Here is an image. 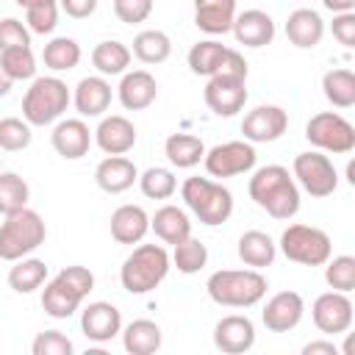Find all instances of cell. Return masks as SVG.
<instances>
[{
  "label": "cell",
  "mask_w": 355,
  "mask_h": 355,
  "mask_svg": "<svg viewBox=\"0 0 355 355\" xmlns=\"http://www.w3.org/2000/svg\"><path fill=\"white\" fill-rule=\"evenodd\" d=\"M247 189H250V200L261 211H266L272 219H291L300 211L297 180L280 164H269V166L255 169Z\"/></svg>",
  "instance_id": "6da1fadb"
},
{
  "label": "cell",
  "mask_w": 355,
  "mask_h": 355,
  "mask_svg": "<svg viewBox=\"0 0 355 355\" xmlns=\"http://www.w3.org/2000/svg\"><path fill=\"white\" fill-rule=\"evenodd\" d=\"M92 288H94L92 269H86L80 263L64 266L53 280H44L42 308L50 319H69L83 305V300L89 297Z\"/></svg>",
  "instance_id": "7a4b0ae2"
},
{
  "label": "cell",
  "mask_w": 355,
  "mask_h": 355,
  "mask_svg": "<svg viewBox=\"0 0 355 355\" xmlns=\"http://www.w3.org/2000/svg\"><path fill=\"white\" fill-rule=\"evenodd\" d=\"M266 288L261 269H219L205 283L208 297L225 308H252L263 300Z\"/></svg>",
  "instance_id": "3957f363"
},
{
  "label": "cell",
  "mask_w": 355,
  "mask_h": 355,
  "mask_svg": "<svg viewBox=\"0 0 355 355\" xmlns=\"http://www.w3.org/2000/svg\"><path fill=\"white\" fill-rule=\"evenodd\" d=\"M172 269V258L161 244H139L122 261L119 283L128 294H150L164 283Z\"/></svg>",
  "instance_id": "277c9868"
},
{
  "label": "cell",
  "mask_w": 355,
  "mask_h": 355,
  "mask_svg": "<svg viewBox=\"0 0 355 355\" xmlns=\"http://www.w3.org/2000/svg\"><path fill=\"white\" fill-rule=\"evenodd\" d=\"M69 103H72V94L61 78H55V75L33 78L31 89L22 97V119L36 128L53 125L64 116Z\"/></svg>",
  "instance_id": "5b68a950"
},
{
  "label": "cell",
  "mask_w": 355,
  "mask_h": 355,
  "mask_svg": "<svg viewBox=\"0 0 355 355\" xmlns=\"http://www.w3.org/2000/svg\"><path fill=\"white\" fill-rule=\"evenodd\" d=\"M180 197L186 202V208L208 227H216L222 222L230 219L233 214V194L230 189H225L222 183L211 180V178H186L180 186Z\"/></svg>",
  "instance_id": "8992f818"
},
{
  "label": "cell",
  "mask_w": 355,
  "mask_h": 355,
  "mask_svg": "<svg viewBox=\"0 0 355 355\" xmlns=\"http://www.w3.org/2000/svg\"><path fill=\"white\" fill-rule=\"evenodd\" d=\"M47 239V227L44 219L31 211L28 205L6 214L3 225H0V258L3 261H19L25 255H31L36 247H42Z\"/></svg>",
  "instance_id": "52a82bcc"
},
{
  "label": "cell",
  "mask_w": 355,
  "mask_h": 355,
  "mask_svg": "<svg viewBox=\"0 0 355 355\" xmlns=\"http://www.w3.org/2000/svg\"><path fill=\"white\" fill-rule=\"evenodd\" d=\"M280 252L302 266H322L333 255V241L322 227L313 225H288L280 236Z\"/></svg>",
  "instance_id": "ba28073f"
},
{
  "label": "cell",
  "mask_w": 355,
  "mask_h": 355,
  "mask_svg": "<svg viewBox=\"0 0 355 355\" xmlns=\"http://www.w3.org/2000/svg\"><path fill=\"white\" fill-rule=\"evenodd\" d=\"M305 139L322 150V153H333V155H347L355 150V128L349 119H344L336 111H319L308 119L305 125Z\"/></svg>",
  "instance_id": "9c48e42d"
},
{
  "label": "cell",
  "mask_w": 355,
  "mask_h": 355,
  "mask_svg": "<svg viewBox=\"0 0 355 355\" xmlns=\"http://www.w3.org/2000/svg\"><path fill=\"white\" fill-rule=\"evenodd\" d=\"M291 175L297 178V183L316 200L330 197L338 189V172L333 166V161L322 153V150H311V153H300L291 164Z\"/></svg>",
  "instance_id": "30bf717a"
},
{
  "label": "cell",
  "mask_w": 355,
  "mask_h": 355,
  "mask_svg": "<svg viewBox=\"0 0 355 355\" xmlns=\"http://www.w3.org/2000/svg\"><path fill=\"white\" fill-rule=\"evenodd\" d=\"M255 161H258L255 147H252L247 139L216 144V147L205 150V155H202L205 172H208L211 178H236V175H247V172L255 166Z\"/></svg>",
  "instance_id": "8fae6325"
},
{
  "label": "cell",
  "mask_w": 355,
  "mask_h": 355,
  "mask_svg": "<svg viewBox=\"0 0 355 355\" xmlns=\"http://www.w3.org/2000/svg\"><path fill=\"white\" fill-rule=\"evenodd\" d=\"M311 316L319 333L324 336H338L347 333L352 327L355 311H352V300L344 291H324L313 300L311 305Z\"/></svg>",
  "instance_id": "7c38bea8"
},
{
  "label": "cell",
  "mask_w": 355,
  "mask_h": 355,
  "mask_svg": "<svg viewBox=\"0 0 355 355\" xmlns=\"http://www.w3.org/2000/svg\"><path fill=\"white\" fill-rule=\"evenodd\" d=\"M202 97H205V105L216 116H236L247 103V80L227 78V75H211Z\"/></svg>",
  "instance_id": "4fadbf2b"
},
{
  "label": "cell",
  "mask_w": 355,
  "mask_h": 355,
  "mask_svg": "<svg viewBox=\"0 0 355 355\" xmlns=\"http://www.w3.org/2000/svg\"><path fill=\"white\" fill-rule=\"evenodd\" d=\"M288 128V114L280 105H255L241 119V133L250 144L277 141Z\"/></svg>",
  "instance_id": "5bb4252c"
},
{
  "label": "cell",
  "mask_w": 355,
  "mask_h": 355,
  "mask_svg": "<svg viewBox=\"0 0 355 355\" xmlns=\"http://www.w3.org/2000/svg\"><path fill=\"white\" fill-rule=\"evenodd\" d=\"M305 316V300L297 291H277L266 300L261 311V322L269 333H288Z\"/></svg>",
  "instance_id": "9a60e30c"
},
{
  "label": "cell",
  "mask_w": 355,
  "mask_h": 355,
  "mask_svg": "<svg viewBox=\"0 0 355 355\" xmlns=\"http://www.w3.org/2000/svg\"><path fill=\"white\" fill-rule=\"evenodd\" d=\"M255 344V324L250 316L241 313H230L222 316L214 327V347L225 355H241L250 352Z\"/></svg>",
  "instance_id": "2e32d148"
},
{
  "label": "cell",
  "mask_w": 355,
  "mask_h": 355,
  "mask_svg": "<svg viewBox=\"0 0 355 355\" xmlns=\"http://www.w3.org/2000/svg\"><path fill=\"white\" fill-rule=\"evenodd\" d=\"M80 330L89 341L105 344V341H111L114 336L122 333V313H119L116 305H111L105 300L89 302L80 313Z\"/></svg>",
  "instance_id": "e0dca14e"
},
{
  "label": "cell",
  "mask_w": 355,
  "mask_h": 355,
  "mask_svg": "<svg viewBox=\"0 0 355 355\" xmlns=\"http://www.w3.org/2000/svg\"><path fill=\"white\" fill-rule=\"evenodd\" d=\"M230 31H233L239 44L258 50V47L272 44V39H275V19L266 11H261V8H247V11L236 14Z\"/></svg>",
  "instance_id": "ac0fdd59"
},
{
  "label": "cell",
  "mask_w": 355,
  "mask_h": 355,
  "mask_svg": "<svg viewBox=\"0 0 355 355\" xmlns=\"http://www.w3.org/2000/svg\"><path fill=\"white\" fill-rule=\"evenodd\" d=\"M94 141L105 155H125L136 144V128L128 116L111 114V116L100 119V125L94 130Z\"/></svg>",
  "instance_id": "d6986e66"
},
{
  "label": "cell",
  "mask_w": 355,
  "mask_h": 355,
  "mask_svg": "<svg viewBox=\"0 0 355 355\" xmlns=\"http://www.w3.org/2000/svg\"><path fill=\"white\" fill-rule=\"evenodd\" d=\"M50 141H53V150L61 158L78 161L92 147V130L83 119H58L53 133H50Z\"/></svg>",
  "instance_id": "ffe728a7"
},
{
  "label": "cell",
  "mask_w": 355,
  "mask_h": 355,
  "mask_svg": "<svg viewBox=\"0 0 355 355\" xmlns=\"http://www.w3.org/2000/svg\"><path fill=\"white\" fill-rule=\"evenodd\" d=\"M116 94H119L122 108H128V111H144V108H150L155 103L158 83H155V78L147 69L122 72V80H119Z\"/></svg>",
  "instance_id": "44dd1931"
},
{
  "label": "cell",
  "mask_w": 355,
  "mask_h": 355,
  "mask_svg": "<svg viewBox=\"0 0 355 355\" xmlns=\"http://www.w3.org/2000/svg\"><path fill=\"white\" fill-rule=\"evenodd\" d=\"M94 180H97V186L105 194H122V191H128L139 180V169L125 155H108V158H103L97 164Z\"/></svg>",
  "instance_id": "7402d4cb"
},
{
  "label": "cell",
  "mask_w": 355,
  "mask_h": 355,
  "mask_svg": "<svg viewBox=\"0 0 355 355\" xmlns=\"http://www.w3.org/2000/svg\"><path fill=\"white\" fill-rule=\"evenodd\" d=\"M72 103L80 116H103L111 105V83L103 75L80 78V83L75 86Z\"/></svg>",
  "instance_id": "603a6c76"
},
{
  "label": "cell",
  "mask_w": 355,
  "mask_h": 355,
  "mask_svg": "<svg viewBox=\"0 0 355 355\" xmlns=\"http://www.w3.org/2000/svg\"><path fill=\"white\" fill-rule=\"evenodd\" d=\"M286 36L300 50H313L324 36V19L313 8H297L286 19Z\"/></svg>",
  "instance_id": "cb8c5ba5"
},
{
  "label": "cell",
  "mask_w": 355,
  "mask_h": 355,
  "mask_svg": "<svg viewBox=\"0 0 355 355\" xmlns=\"http://www.w3.org/2000/svg\"><path fill=\"white\" fill-rule=\"evenodd\" d=\"M111 239L116 244H139L150 230V216L141 205H119L111 214Z\"/></svg>",
  "instance_id": "d4e9b609"
},
{
  "label": "cell",
  "mask_w": 355,
  "mask_h": 355,
  "mask_svg": "<svg viewBox=\"0 0 355 355\" xmlns=\"http://www.w3.org/2000/svg\"><path fill=\"white\" fill-rule=\"evenodd\" d=\"M236 19V0H194V25L208 36H222Z\"/></svg>",
  "instance_id": "484cf974"
},
{
  "label": "cell",
  "mask_w": 355,
  "mask_h": 355,
  "mask_svg": "<svg viewBox=\"0 0 355 355\" xmlns=\"http://www.w3.org/2000/svg\"><path fill=\"white\" fill-rule=\"evenodd\" d=\"M150 230L164 241V244H178L186 236H191V219L183 208L178 205H161L153 216H150Z\"/></svg>",
  "instance_id": "4316f807"
},
{
  "label": "cell",
  "mask_w": 355,
  "mask_h": 355,
  "mask_svg": "<svg viewBox=\"0 0 355 355\" xmlns=\"http://www.w3.org/2000/svg\"><path fill=\"white\" fill-rule=\"evenodd\" d=\"M236 252L241 258L244 266L250 269H263V266H272L275 255H277V244L272 241L269 233L263 230H247L239 236V244H236Z\"/></svg>",
  "instance_id": "83f0119b"
},
{
  "label": "cell",
  "mask_w": 355,
  "mask_h": 355,
  "mask_svg": "<svg viewBox=\"0 0 355 355\" xmlns=\"http://www.w3.org/2000/svg\"><path fill=\"white\" fill-rule=\"evenodd\" d=\"M161 327L153 319H133L125 330H122V347L130 355H153L161 349Z\"/></svg>",
  "instance_id": "f1b7e54d"
},
{
  "label": "cell",
  "mask_w": 355,
  "mask_h": 355,
  "mask_svg": "<svg viewBox=\"0 0 355 355\" xmlns=\"http://www.w3.org/2000/svg\"><path fill=\"white\" fill-rule=\"evenodd\" d=\"M164 155L169 158L172 166L178 169H191L202 161L205 155V144L200 136H191V133H172L166 136L164 141Z\"/></svg>",
  "instance_id": "f546056e"
},
{
  "label": "cell",
  "mask_w": 355,
  "mask_h": 355,
  "mask_svg": "<svg viewBox=\"0 0 355 355\" xmlns=\"http://www.w3.org/2000/svg\"><path fill=\"white\" fill-rule=\"evenodd\" d=\"M130 58H133L130 47L122 44V42H116V39L100 42L92 50V64H94V69L100 75H122V72H128Z\"/></svg>",
  "instance_id": "4dcf8cb0"
},
{
  "label": "cell",
  "mask_w": 355,
  "mask_h": 355,
  "mask_svg": "<svg viewBox=\"0 0 355 355\" xmlns=\"http://www.w3.org/2000/svg\"><path fill=\"white\" fill-rule=\"evenodd\" d=\"M130 53H133L141 64H164V61L172 55V39H169L164 31L150 28V31L136 33Z\"/></svg>",
  "instance_id": "1f68e13d"
},
{
  "label": "cell",
  "mask_w": 355,
  "mask_h": 355,
  "mask_svg": "<svg viewBox=\"0 0 355 355\" xmlns=\"http://www.w3.org/2000/svg\"><path fill=\"white\" fill-rule=\"evenodd\" d=\"M80 55H83L80 53V44L75 39H69V36H55L42 50V61L53 72H69V69H75L80 64Z\"/></svg>",
  "instance_id": "d6a6232c"
},
{
  "label": "cell",
  "mask_w": 355,
  "mask_h": 355,
  "mask_svg": "<svg viewBox=\"0 0 355 355\" xmlns=\"http://www.w3.org/2000/svg\"><path fill=\"white\" fill-rule=\"evenodd\" d=\"M47 280V263L39 261V258H19L14 261V266L8 269V286L17 291V294H31L36 291L42 283Z\"/></svg>",
  "instance_id": "836d02e7"
},
{
  "label": "cell",
  "mask_w": 355,
  "mask_h": 355,
  "mask_svg": "<svg viewBox=\"0 0 355 355\" xmlns=\"http://www.w3.org/2000/svg\"><path fill=\"white\" fill-rule=\"evenodd\" d=\"M322 92L330 105L352 108L355 105V72L352 69H330L322 78Z\"/></svg>",
  "instance_id": "e575fe53"
},
{
  "label": "cell",
  "mask_w": 355,
  "mask_h": 355,
  "mask_svg": "<svg viewBox=\"0 0 355 355\" xmlns=\"http://www.w3.org/2000/svg\"><path fill=\"white\" fill-rule=\"evenodd\" d=\"M225 53H227V47H225L222 42H216V39H202V42L191 44V50H189V69H191L194 75L211 78V75H216V69H219Z\"/></svg>",
  "instance_id": "d590c367"
},
{
  "label": "cell",
  "mask_w": 355,
  "mask_h": 355,
  "mask_svg": "<svg viewBox=\"0 0 355 355\" xmlns=\"http://www.w3.org/2000/svg\"><path fill=\"white\" fill-rule=\"evenodd\" d=\"M172 263L178 266L180 275H194V272H200V269L208 263V247H205L200 239L186 236L183 241L175 244Z\"/></svg>",
  "instance_id": "8d00e7d4"
},
{
  "label": "cell",
  "mask_w": 355,
  "mask_h": 355,
  "mask_svg": "<svg viewBox=\"0 0 355 355\" xmlns=\"http://www.w3.org/2000/svg\"><path fill=\"white\" fill-rule=\"evenodd\" d=\"M139 189L144 197L150 200H169L178 189V180H175V172L166 169V166H150L139 175Z\"/></svg>",
  "instance_id": "74e56055"
},
{
  "label": "cell",
  "mask_w": 355,
  "mask_h": 355,
  "mask_svg": "<svg viewBox=\"0 0 355 355\" xmlns=\"http://www.w3.org/2000/svg\"><path fill=\"white\" fill-rule=\"evenodd\" d=\"M0 67L11 80L36 78V55L31 47H8L0 53Z\"/></svg>",
  "instance_id": "f35d334b"
},
{
  "label": "cell",
  "mask_w": 355,
  "mask_h": 355,
  "mask_svg": "<svg viewBox=\"0 0 355 355\" xmlns=\"http://www.w3.org/2000/svg\"><path fill=\"white\" fill-rule=\"evenodd\" d=\"M31 189L17 172H0V214H14L28 205Z\"/></svg>",
  "instance_id": "ab89813d"
},
{
  "label": "cell",
  "mask_w": 355,
  "mask_h": 355,
  "mask_svg": "<svg viewBox=\"0 0 355 355\" xmlns=\"http://www.w3.org/2000/svg\"><path fill=\"white\" fill-rule=\"evenodd\" d=\"M324 280L333 291H344L349 294L355 288V258L352 255H336L327 258L324 263Z\"/></svg>",
  "instance_id": "60d3db41"
},
{
  "label": "cell",
  "mask_w": 355,
  "mask_h": 355,
  "mask_svg": "<svg viewBox=\"0 0 355 355\" xmlns=\"http://www.w3.org/2000/svg\"><path fill=\"white\" fill-rule=\"evenodd\" d=\"M25 25L31 33H53L58 25V3L55 0H36L25 8Z\"/></svg>",
  "instance_id": "b9f144b4"
},
{
  "label": "cell",
  "mask_w": 355,
  "mask_h": 355,
  "mask_svg": "<svg viewBox=\"0 0 355 355\" xmlns=\"http://www.w3.org/2000/svg\"><path fill=\"white\" fill-rule=\"evenodd\" d=\"M33 133H31V125L19 116H3L0 119V150L6 153H19L31 144Z\"/></svg>",
  "instance_id": "7bdbcfd3"
},
{
  "label": "cell",
  "mask_w": 355,
  "mask_h": 355,
  "mask_svg": "<svg viewBox=\"0 0 355 355\" xmlns=\"http://www.w3.org/2000/svg\"><path fill=\"white\" fill-rule=\"evenodd\" d=\"M31 352H33V355H72L75 347H72V341H69L64 333H58V330H44V333H39V336L33 338Z\"/></svg>",
  "instance_id": "ee69618b"
},
{
  "label": "cell",
  "mask_w": 355,
  "mask_h": 355,
  "mask_svg": "<svg viewBox=\"0 0 355 355\" xmlns=\"http://www.w3.org/2000/svg\"><path fill=\"white\" fill-rule=\"evenodd\" d=\"M8 47H31V31L25 22L6 17L0 19V53Z\"/></svg>",
  "instance_id": "f6af8a7d"
},
{
  "label": "cell",
  "mask_w": 355,
  "mask_h": 355,
  "mask_svg": "<svg viewBox=\"0 0 355 355\" xmlns=\"http://www.w3.org/2000/svg\"><path fill=\"white\" fill-rule=\"evenodd\" d=\"M114 14L125 25H139L153 14V0H114Z\"/></svg>",
  "instance_id": "bcb514c9"
},
{
  "label": "cell",
  "mask_w": 355,
  "mask_h": 355,
  "mask_svg": "<svg viewBox=\"0 0 355 355\" xmlns=\"http://www.w3.org/2000/svg\"><path fill=\"white\" fill-rule=\"evenodd\" d=\"M333 39L344 47L355 44V11H344V14H333Z\"/></svg>",
  "instance_id": "7dc6e473"
},
{
  "label": "cell",
  "mask_w": 355,
  "mask_h": 355,
  "mask_svg": "<svg viewBox=\"0 0 355 355\" xmlns=\"http://www.w3.org/2000/svg\"><path fill=\"white\" fill-rule=\"evenodd\" d=\"M58 8L72 19H86L97 11V0H61Z\"/></svg>",
  "instance_id": "c3c4849f"
},
{
  "label": "cell",
  "mask_w": 355,
  "mask_h": 355,
  "mask_svg": "<svg viewBox=\"0 0 355 355\" xmlns=\"http://www.w3.org/2000/svg\"><path fill=\"white\" fill-rule=\"evenodd\" d=\"M302 355H338V347L333 341H308L302 347Z\"/></svg>",
  "instance_id": "681fc988"
},
{
  "label": "cell",
  "mask_w": 355,
  "mask_h": 355,
  "mask_svg": "<svg viewBox=\"0 0 355 355\" xmlns=\"http://www.w3.org/2000/svg\"><path fill=\"white\" fill-rule=\"evenodd\" d=\"M322 6L333 14H344V11H355V0H322Z\"/></svg>",
  "instance_id": "f907efd6"
},
{
  "label": "cell",
  "mask_w": 355,
  "mask_h": 355,
  "mask_svg": "<svg viewBox=\"0 0 355 355\" xmlns=\"http://www.w3.org/2000/svg\"><path fill=\"white\" fill-rule=\"evenodd\" d=\"M11 86H14V80H11V78L3 72V67H0V97H6V94L11 92Z\"/></svg>",
  "instance_id": "816d5d0a"
},
{
  "label": "cell",
  "mask_w": 355,
  "mask_h": 355,
  "mask_svg": "<svg viewBox=\"0 0 355 355\" xmlns=\"http://www.w3.org/2000/svg\"><path fill=\"white\" fill-rule=\"evenodd\" d=\"M14 3H17V6H19V8H28V6H33V3H36V0H14Z\"/></svg>",
  "instance_id": "f5cc1de1"
}]
</instances>
